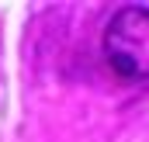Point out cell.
<instances>
[{
    "label": "cell",
    "mask_w": 149,
    "mask_h": 142,
    "mask_svg": "<svg viewBox=\"0 0 149 142\" xmlns=\"http://www.w3.org/2000/svg\"><path fill=\"white\" fill-rule=\"evenodd\" d=\"M104 63L125 83H146L149 80V7L132 3L121 7L108 21L104 38Z\"/></svg>",
    "instance_id": "obj_1"
}]
</instances>
